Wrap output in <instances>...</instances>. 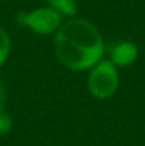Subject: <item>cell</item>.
Masks as SVG:
<instances>
[{
	"mask_svg": "<svg viewBox=\"0 0 145 146\" xmlns=\"http://www.w3.org/2000/svg\"><path fill=\"white\" fill-rule=\"evenodd\" d=\"M58 61L70 70H86L98 64L103 54V40L98 30L83 19L69 20L55 36Z\"/></svg>",
	"mask_w": 145,
	"mask_h": 146,
	"instance_id": "6da1fadb",
	"label": "cell"
},
{
	"mask_svg": "<svg viewBox=\"0 0 145 146\" xmlns=\"http://www.w3.org/2000/svg\"><path fill=\"white\" fill-rule=\"evenodd\" d=\"M63 16L58 11H55L50 6L37 8L30 13H20L17 16V22L22 27H27L36 34H51L56 30H59Z\"/></svg>",
	"mask_w": 145,
	"mask_h": 146,
	"instance_id": "7a4b0ae2",
	"label": "cell"
},
{
	"mask_svg": "<svg viewBox=\"0 0 145 146\" xmlns=\"http://www.w3.org/2000/svg\"><path fill=\"white\" fill-rule=\"evenodd\" d=\"M89 90L95 98H108L111 96L117 89L119 84V76H117L116 67L112 62L100 61L98 64L94 65L91 75H89Z\"/></svg>",
	"mask_w": 145,
	"mask_h": 146,
	"instance_id": "3957f363",
	"label": "cell"
},
{
	"mask_svg": "<svg viewBox=\"0 0 145 146\" xmlns=\"http://www.w3.org/2000/svg\"><path fill=\"white\" fill-rule=\"evenodd\" d=\"M136 59V47L133 44H119L112 50V61L119 65H128Z\"/></svg>",
	"mask_w": 145,
	"mask_h": 146,
	"instance_id": "277c9868",
	"label": "cell"
},
{
	"mask_svg": "<svg viewBox=\"0 0 145 146\" xmlns=\"http://www.w3.org/2000/svg\"><path fill=\"white\" fill-rule=\"evenodd\" d=\"M48 6L58 11L61 16H74L77 11V2L75 0H47Z\"/></svg>",
	"mask_w": 145,
	"mask_h": 146,
	"instance_id": "5b68a950",
	"label": "cell"
},
{
	"mask_svg": "<svg viewBox=\"0 0 145 146\" xmlns=\"http://www.w3.org/2000/svg\"><path fill=\"white\" fill-rule=\"evenodd\" d=\"M9 51H11V40H9V36L5 31V28L0 27V67L6 62V59L9 56Z\"/></svg>",
	"mask_w": 145,
	"mask_h": 146,
	"instance_id": "8992f818",
	"label": "cell"
},
{
	"mask_svg": "<svg viewBox=\"0 0 145 146\" xmlns=\"http://www.w3.org/2000/svg\"><path fill=\"white\" fill-rule=\"evenodd\" d=\"M13 127L11 115L5 109H0V135H6Z\"/></svg>",
	"mask_w": 145,
	"mask_h": 146,
	"instance_id": "52a82bcc",
	"label": "cell"
},
{
	"mask_svg": "<svg viewBox=\"0 0 145 146\" xmlns=\"http://www.w3.org/2000/svg\"><path fill=\"white\" fill-rule=\"evenodd\" d=\"M6 104V89L3 86V81L0 79V109H5Z\"/></svg>",
	"mask_w": 145,
	"mask_h": 146,
	"instance_id": "ba28073f",
	"label": "cell"
}]
</instances>
